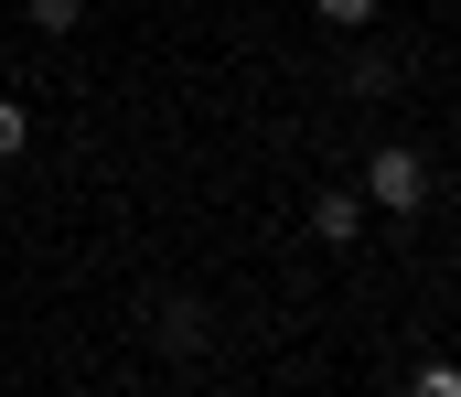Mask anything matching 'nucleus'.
Wrapping results in <instances>:
<instances>
[{"instance_id": "1", "label": "nucleus", "mask_w": 461, "mask_h": 397, "mask_svg": "<svg viewBox=\"0 0 461 397\" xmlns=\"http://www.w3.org/2000/svg\"><path fill=\"white\" fill-rule=\"evenodd\" d=\"M375 215H419L429 204V161L408 150V140H375V161H365V183H354Z\"/></svg>"}, {"instance_id": "2", "label": "nucleus", "mask_w": 461, "mask_h": 397, "mask_svg": "<svg viewBox=\"0 0 461 397\" xmlns=\"http://www.w3.org/2000/svg\"><path fill=\"white\" fill-rule=\"evenodd\" d=\"M365 215H375V204H365L354 183H333V194H312V237H322V248H354V237H365Z\"/></svg>"}, {"instance_id": "3", "label": "nucleus", "mask_w": 461, "mask_h": 397, "mask_svg": "<svg viewBox=\"0 0 461 397\" xmlns=\"http://www.w3.org/2000/svg\"><path fill=\"white\" fill-rule=\"evenodd\" d=\"M161 355H204V301H161Z\"/></svg>"}, {"instance_id": "4", "label": "nucleus", "mask_w": 461, "mask_h": 397, "mask_svg": "<svg viewBox=\"0 0 461 397\" xmlns=\"http://www.w3.org/2000/svg\"><path fill=\"white\" fill-rule=\"evenodd\" d=\"M344 86L375 108V97H397V65H386V54H344Z\"/></svg>"}, {"instance_id": "5", "label": "nucleus", "mask_w": 461, "mask_h": 397, "mask_svg": "<svg viewBox=\"0 0 461 397\" xmlns=\"http://www.w3.org/2000/svg\"><path fill=\"white\" fill-rule=\"evenodd\" d=\"M22 11H32V32H76L86 22V0H22Z\"/></svg>"}, {"instance_id": "6", "label": "nucleus", "mask_w": 461, "mask_h": 397, "mask_svg": "<svg viewBox=\"0 0 461 397\" xmlns=\"http://www.w3.org/2000/svg\"><path fill=\"white\" fill-rule=\"evenodd\" d=\"M312 11H322L333 32H375V0H312Z\"/></svg>"}, {"instance_id": "7", "label": "nucleus", "mask_w": 461, "mask_h": 397, "mask_svg": "<svg viewBox=\"0 0 461 397\" xmlns=\"http://www.w3.org/2000/svg\"><path fill=\"white\" fill-rule=\"evenodd\" d=\"M22 140H32V108H22V97H0V161H11Z\"/></svg>"}, {"instance_id": "8", "label": "nucleus", "mask_w": 461, "mask_h": 397, "mask_svg": "<svg viewBox=\"0 0 461 397\" xmlns=\"http://www.w3.org/2000/svg\"><path fill=\"white\" fill-rule=\"evenodd\" d=\"M408 397H461V365H419V376H408Z\"/></svg>"}]
</instances>
